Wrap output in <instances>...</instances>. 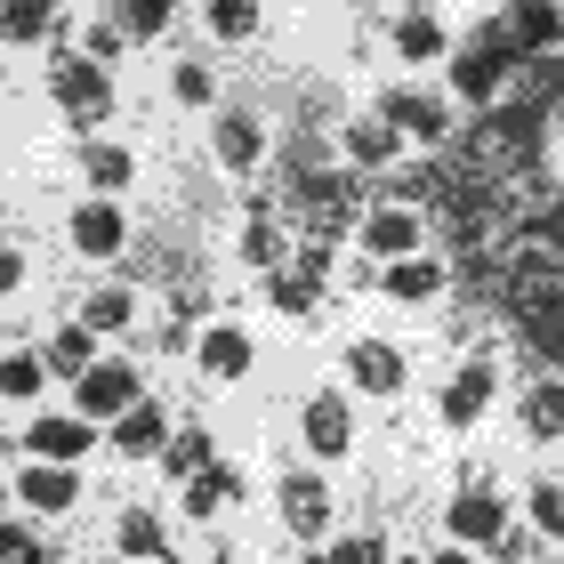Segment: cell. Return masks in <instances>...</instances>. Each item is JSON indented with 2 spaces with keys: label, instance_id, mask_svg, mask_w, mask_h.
Wrapping results in <instances>:
<instances>
[{
  "label": "cell",
  "instance_id": "2",
  "mask_svg": "<svg viewBox=\"0 0 564 564\" xmlns=\"http://www.w3.org/2000/svg\"><path fill=\"white\" fill-rule=\"evenodd\" d=\"M508 73H517V48L492 33V41H476V48H459V57H452V89L468 97V106L492 113L500 97H508Z\"/></svg>",
  "mask_w": 564,
  "mask_h": 564
},
{
  "label": "cell",
  "instance_id": "10",
  "mask_svg": "<svg viewBox=\"0 0 564 564\" xmlns=\"http://www.w3.org/2000/svg\"><path fill=\"white\" fill-rule=\"evenodd\" d=\"M121 242H130V226H121L113 202H82V210H73V250H82V259H113Z\"/></svg>",
  "mask_w": 564,
  "mask_h": 564
},
{
  "label": "cell",
  "instance_id": "14",
  "mask_svg": "<svg viewBox=\"0 0 564 564\" xmlns=\"http://www.w3.org/2000/svg\"><path fill=\"white\" fill-rule=\"evenodd\" d=\"M484 403H492V364L452 371V388H444V420H452V427H468V420H484Z\"/></svg>",
  "mask_w": 564,
  "mask_h": 564
},
{
  "label": "cell",
  "instance_id": "31",
  "mask_svg": "<svg viewBox=\"0 0 564 564\" xmlns=\"http://www.w3.org/2000/svg\"><path fill=\"white\" fill-rule=\"evenodd\" d=\"M242 259H250V267H282V226H274L267 210L242 226Z\"/></svg>",
  "mask_w": 564,
  "mask_h": 564
},
{
  "label": "cell",
  "instance_id": "22",
  "mask_svg": "<svg viewBox=\"0 0 564 564\" xmlns=\"http://www.w3.org/2000/svg\"><path fill=\"white\" fill-rule=\"evenodd\" d=\"M259 153H267V138H259V121H218V162L226 170H259Z\"/></svg>",
  "mask_w": 564,
  "mask_h": 564
},
{
  "label": "cell",
  "instance_id": "29",
  "mask_svg": "<svg viewBox=\"0 0 564 564\" xmlns=\"http://www.w3.org/2000/svg\"><path fill=\"white\" fill-rule=\"evenodd\" d=\"M121 556H130V564H162V524L130 508V517H121Z\"/></svg>",
  "mask_w": 564,
  "mask_h": 564
},
{
  "label": "cell",
  "instance_id": "7",
  "mask_svg": "<svg viewBox=\"0 0 564 564\" xmlns=\"http://www.w3.org/2000/svg\"><path fill=\"white\" fill-rule=\"evenodd\" d=\"M282 517H291L299 541H323L330 532V484L323 476H282Z\"/></svg>",
  "mask_w": 564,
  "mask_h": 564
},
{
  "label": "cell",
  "instance_id": "30",
  "mask_svg": "<svg viewBox=\"0 0 564 564\" xmlns=\"http://www.w3.org/2000/svg\"><path fill=\"white\" fill-rule=\"evenodd\" d=\"M210 33L218 41H250L259 33V0H210Z\"/></svg>",
  "mask_w": 564,
  "mask_h": 564
},
{
  "label": "cell",
  "instance_id": "11",
  "mask_svg": "<svg viewBox=\"0 0 564 564\" xmlns=\"http://www.w3.org/2000/svg\"><path fill=\"white\" fill-rule=\"evenodd\" d=\"M420 210H403V202H388V210H371L364 218V242L379 250V259H412V242H420Z\"/></svg>",
  "mask_w": 564,
  "mask_h": 564
},
{
  "label": "cell",
  "instance_id": "38",
  "mask_svg": "<svg viewBox=\"0 0 564 564\" xmlns=\"http://www.w3.org/2000/svg\"><path fill=\"white\" fill-rule=\"evenodd\" d=\"M330 564H388V541H371V532H355V541L330 549Z\"/></svg>",
  "mask_w": 564,
  "mask_h": 564
},
{
  "label": "cell",
  "instance_id": "18",
  "mask_svg": "<svg viewBox=\"0 0 564 564\" xmlns=\"http://www.w3.org/2000/svg\"><path fill=\"white\" fill-rule=\"evenodd\" d=\"M395 153H403V138L388 130V121H355V130H347V162L355 170H388Z\"/></svg>",
  "mask_w": 564,
  "mask_h": 564
},
{
  "label": "cell",
  "instance_id": "12",
  "mask_svg": "<svg viewBox=\"0 0 564 564\" xmlns=\"http://www.w3.org/2000/svg\"><path fill=\"white\" fill-rule=\"evenodd\" d=\"M347 371H355V388H364V395H403V355L379 347V339L347 347Z\"/></svg>",
  "mask_w": 564,
  "mask_h": 564
},
{
  "label": "cell",
  "instance_id": "40",
  "mask_svg": "<svg viewBox=\"0 0 564 564\" xmlns=\"http://www.w3.org/2000/svg\"><path fill=\"white\" fill-rule=\"evenodd\" d=\"M17 282H24V259H17V250H0V299H9Z\"/></svg>",
  "mask_w": 564,
  "mask_h": 564
},
{
  "label": "cell",
  "instance_id": "32",
  "mask_svg": "<svg viewBox=\"0 0 564 564\" xmlns=\"http://www.w3.org/2000/svg\"><path fill=\"white\" fill-rule=\"evenodd\" d=\"M170 24V0H121V41H153Z\"/></svg>",
  "mask_w": 564,
  "mask_h": 564
},
{
  "label": "cell",
  "instance_id": "15",
  "mask_svg": "<svg viewBox=\"0 0 564 564\" xmlns=\"http://www.w3.org/2000/svg\"><path fill=\"white\" fill-rule=\"evenodd\" d=\"M33 452H41V459H65V468H73V459L89 452V420H82V412H73V420H65V412L33 420Z\"/></svg>",
  "mask_w": 564,
  "mask_h": 564
},
{
  "label": "cell",
  "instance_id": "36",
  "mask_svg": "<svg viewBox=\"0 0 564 564\" xmlns=\"http://www.w3.org/2000/svg\"><path fill=\"white\" fill-rule=\"evenodd\" d=\"M41 371L48 364H33V355H9L0 364V395H41Z\"/></svg>",
  "mask_w": 564,
  "mask_h": 564
},
{
  "label": "cell",
  "instance_id": "21",
  "mask_svg": "<svg viewBox=\"0 0 564 564\" xmlns=\"http://www.w3.org/2000/svg\"><path fill=\"white\" fill-rule=\"evenodd\" d=\"M57 24V0H0V41H41Z\"/></svg>",
  "mask_w": 564,
  "mask_h": 564
},
{
  "label": "cell",
  "instance_id": "8",
  "mask_svg": "<svg viewBox=\"0 0 564 564\" xmlns=\"http://www.w3.org/2000/svg\"><path fill=\"white\" fill-rule=\"evenodd\" d=\"M73 403H82V412H130V403H138V371L130 364H89L82 371V388H73Z\"/></svg>",
  "mask_w": 564,
  "mask_h": 564
},
{
  "label": "cell",
  "instance_id": "1",
  "mask_svg": "<svg viewBox=\"0 0 564 564\" xmlns=\"http://www.w3.org/2000/svg\"><path fill=\"white\" fill-rule=\"evenodd\" d=\"M452 170H459V177H476V186L532 177V170H541V113H524V106H492L468 138H459Z\"/></svg>",
  "mask_w": 564,
  "mask_h": 564
},
{
  "label": "cell",
  "instance_id": "37",
  "mask_svg": "<svg viewBox=\"0 0 564 564\" xmlns=\"http://www.w3.org/2000/svg\"><path fill=\"white\" fill-rule=\"evenodd\" d=\"M532 524H541L549 541H564V484H541V492H532Z\"/></svg>",
  "mask_w": 564,
  "mask_h": 564
},
{
  "label": "cell",
  "instance_id": "25",
  "mask_svg": "<svg viewBox=\"0 0 564 564\" xmlns=\"http://www.w3.org/2000/svg\"><path fill=\"white\" fill-rule=\"evenodd\" d=\"M524 427H532V435H564V379L524 388Z\"/></svg>",
  "mask_w": 564,
  "mask_h": 564
},
{
  "label": "cell",
  "instance_id": "23",
  "mask_svg": "<svg viewBox=\"0 0 564 564\" xmlns=\"http://www.w3.org/2000/svg\"><path fill=\"white\" fill-rule=\"evenodd\" d=\"M388 291L420 306V299H435V291H444V267H435V259H395V267H388Z\"/></svg>",
  "mask_w": 564,
  "mask_h": 564
},
{
  "label": "cell",
  "instance_id": "24",
  "mask_svg": "<svg viewBox=\"0 0 564 564\" xmlns=\"http://www.w3.org/2000/svg\"><path fill=\"white\" fill-rule=\"evenodd\" d=\"M395 57H412V65L444 57V24H435L427 9H420V17H403V24H395Z\"/></svg>",
  "mask_w": 564,
  "mask_h": 564
},
{
  "label": "cell",
  "instance_id": "39",
  "mask_svg": "<svg viewBox=\"0 0 564 564\" xmlns=\"http://www.w3.org/2000/svg\"><path fill=\"white\" fill-rule=\"evenodd\" d=\"M177 97H186V106H202V97H210V73H202V65H177Z\"/></svg>",
  "mask_w": 564,
  "mask_h": 564
},
{
  "label": "cell",
  "instance_id": "43",
  "mask_svg": "<svg viewBox=\"0 0 564 564\" xmlns=\"http://www.w3.org/2000/svg\"><path fill=\"white\" fill-rule=\"evenodd\" d=\"M388 564H412V556H388Z\"/></svg>",
  "mask_w": 564,
  "mask_h": 564
},
{
  "label": "cell",
  "instance_id": "16",
  "mask_svg": "<svg viewBox=\"0 0 564 564\" xmlns=\"http://www.w3.org/2000/svg\"><path fill=\"white\" fill-rule=\"evenodd\" d=\"M306 444H315L323 459H339V452L355 444V427H347V403H339V395H315V403H306Z\"/></svg>",
  "mask_w": 564,
  "mask_h": 564
},
{
  "label": "cell",
  "instance_id": "20",
  "mask_svg": "<svg viewBox=\"0 0 564 564\" xmlns=\"http://www.w3.org/2000/svg\"><path fill=\"white\" fill-rule=\"evenodd\" d=\"M113 444H121V452H130V459H145V452H162V412H153V403L138 395V403H130V412H121V420H113Z\"/></svg>",
  "mask_w": 564,
  "mask_h": 564
},
{
  "label": "cell",
  "instance_id": "9",
  "mask_svg": "<svg viewBox=\"0 0 564 564\" xmlns=\"http://www.w3.org/2000/svg\"><path fill=\"white\" fill-rule=\"evenodd\" d=\"M452 541H500V532H508V500L500 492H484V484H476V492H459L452 500Z\"/></svg>",
  "mask_w": 564,
  "mask_h": 564
},
{
  "label": "cell",
  "instance_id": "42",
  "mask_svg": "<svg viewBox=\"0 0 564 564\" xmlns=\"http://www.w3.org/2000/svg\"><path fill=\"white\" fill-rule=\"evenodd\" d=\"M306 564H330V556H306Z\"/></svg>",
  "mask_w": 564,
  "mask_h": 564
},
{
  "label": "cell",
  "instance_id": "34",
  "mask_svg": "<svg viewBox=\"0 0 564 564\" xmlns=\"http://www.w3.org/2000/svg\"><path fill=\"white\" fill-rule=\"evenodd\" d=\"M267 299L282 306V315H315V282H306L299 267H291V274H274V282H267Z\"/></svg>",
  "mask_w": 564,
  "mask_h": 564
},
{
  "label": "cell",
  "instance_id": "28",
  "mask_svg": "<svg viewBox=\"0 0 564 564\" xmlns=\"http://www.w3.org/2000/svg\"><path fill=\"white\" fill-rule=\"evenodd\" d=\"M130 315H138V299L121 291V282H106V291H89V306H82V323H89V330H121Z\"/></svg>",
  "mask_w": 564,
  "mask_h": 564
},
{
  "label": "cell",
  "instance_id": "26",
  "mask_svg": "<svg viewBox=\"0 0 564 564\" xmlns=\"http://www.w3.org/2000/svg\"><path fill=\"white\" fill-rule=\"evenodd\" d=\"M89 364H97V330H89V323L57 330V347H48V371H73V379H82Z\"/></svg>",
  "mask_w": 564,
  "mask_h": 564
},
{
  "label": "cell",
  "instance_id": "19",
  "mask_svg": "<svg viewBox=\"0 0 564 564\" xmlns=\"http://www.w3.org/2000/svg\"><path fill=\"white\" fill-rule=\"evenodd\" d=\"M235 492H242V476H235V468H202V476H186V517H194V524H202V517H218V508L235 500Z\"/></svg>",
  "mask_w": 564,
  "mask_h": 564
},
{
  "label": "cell",
  "instance_id": "3",
  "mask_svg": "<svg viewBox=\"0 0 564 564\" xmlns=\"http://www.w3.org/2000/svg\"><path fill=\"white\" fill-rule=\"evenodd\" d=\"M48 89H57V106H65L73 121H82V130L113 113V82H106V65H97V57H57Z\"/></svg>",
  "mask_w": 564,
  "mask_h": 564
},
{
  "label": "cell",
  "instance_id": "44",
  "mask_svg": "<svg viewBox=\"0 0 564 564\" xmlns=\"http://www.w3.org/2000/svg\"><path fill=\"white\" fill-rule=\"evenodd\" d=\"M420 9H427V0H420Z\"/></svg>",
  "mask_w": 564,
  "mask_h": 564
},
{
  "label": "cell",
  "instance_id": "5",
  "mask_svg": "<svg viewBox=\"0 0 564 564\" xmlns=\"http://www.w3.org/2000/svg\"><path fill=\"white\" fill-rule=\"evenodd\" d=\"M379 121H388L395 138L444 145V130H452V106H444V97H427V89H388V97H379Z\"/></svg>",
  "mask_w": 564,
  "mask_h": 564
},
{
  "label": "cell",
  "instance_id": "27",
  "mask_svg": "<svg viewBox=\"0 0 564 564\" xmlns=\"http://www.w3.org/2000/svg\"><path fill=\"white\" fill-rule=\"evenodd\" d=\"M82 170H89V186H106V194H121V186L138 177V162H130L121 145H89V153H82Z\"/></svg>",
  "mask_w": 564,
  "mask_h": 564
},
{
  "label": "cell",
  "instance_id": "6",
  "mask_svg": "<svg viewBox=\"0 0 564 564\" xmlns=\"http://www.w3.org/2000/svg\"><path fill=\"white\" fill-rule=\"evenodd\" d=\"M299 194H306V226H315V242H339L347 218H355V186L347 177H315L299 170Z\"/></svg>",
  "mask_w": 564,
  "mask_h": 564
},
{
  "label": "cell",
  "instance_id": "13",
  "mask_svg": "<svg viewBox=\"0 0 564 564\" xmlns=\"http://www.w3.org/2000/svg\"><path fill=\"white\" fill-rule=\"evenodd\" d=\"M17 492L33 508H73V500H82V476H73L65 459H33V468L17 476Z\"/></svg>",
  "mask_w": 564,
  "mask_h": 564
},
{
  "label": "cell",
  "instance_id": "33",
  "mask_svg": "<svg viewBox=\"0 0 564 564\" xmlns=\"http://www.w3.org/2000/svg\"><path fill=\"white\" fill-rule=\"evenodd\" d=\"M0 564H48V541L33 524H0Z\"/></svg>",
  "mask_w": 564,
  "mask_h": 564
},
{
  "label": "cell",
  "instance_id": "41",
  "mask_svg": "<svg viewBox=\"0 0 564 564\" xmlns=\"http://www.w3.org/2000/svg\"><path fill=\"white\" fill-rule=\"evenodd\" d=\"M427 564H468V556H459V549H435V556H427Z\"/></svg>",
  "mask_w": 564,
  "mask_h": 564
},
{
  "label": "cell",
  "instance_id": "35",
  "mask_svg": "<svg viewBox=\"0 0 564 564\" xmlns=\"http://www.w3.org/2000/svg\"><path fill=\"white\" fill-rule=\"evenodd\" d=\"M162 468H170V476L210 468V435H177V444H162Z\"/></svg>",
  "mask_w": 564,
  "mask_h": 564
},
{
  "label": "cell",
  "instance_id": "4",
  "mask_svg": "<svg viewBox=\"0 0 564 564\" xmlns=\"http://www.w3.org/2000/svg\"><path fill=\"white\" fill-rule=\"evenodd\" d=\"M500 41L517 48V57H556L564 48V9L556 0H508L500 9Z\"/></svg>",
  "mask_w": 564,
  "mask_h": 564
},
{
  "label": "cell",
  "instance_id": "17",
  "mask_svg": "<svg viewBox=\"0 0 564 564\" xmlns=\"http://www.w3.org/2000/svg\"><path fill=\"white\" fill-rule=\"evenodd\" d=\"M202 371H210V379H242V371H250V339H242L235 323L202 330Z\"/></svg>",
  "mask_w": 564,
  "mask_h": 564
}]
</instances>
